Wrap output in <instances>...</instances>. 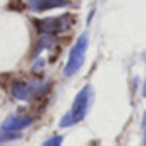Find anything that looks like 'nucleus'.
Returning <instances> with one entry per match:
<instances>
[{"instance_id": "nucleus-7", "label": "nucleus", "mask_w": 146, "mask_h": 146, "mask_svg": "<svg viewBox=\"0 0 146 146\" xmlns=\"http://www.w3.org/2000/svg\"><path fill=\"white\" fill-rule=\"evenodd\" d=\"M60 141H62V137L55 136V139H48V141H45V144H60Z\"/></svg>"}, {"instance_id": "nucleus-4", "label": "nucleus", "mask_w": 146, "mask_h": 146, "mask_svg": "<svg viewBox=\"0 0 146 146\" xmlns=\"http://www.w3.org/2000/svg\"><path fill=\"white\" fill-rule=\"evenodd\" d=\"M74 23L72 16H58V17H45V19H38L35 21V26L38 31L45 33V35H57L62 33L65 29H69Z\"/></svg>"}, {"instance_id": "nucleus-2", "label": "nucleus", "mask_w": 146, "mask_h": 146, "mask_svg": "<svg viewBox=\"0 0 146 146\" xmlns=\"http://www.w3.org/2000/svg\"><path fill=\"white\" fill-rule=\"evenodd\" d=\"M86 50H88V35H81L79 40L76 41V45L72 46L70 50V55H69V60H67V65H65V76H72L81 69L83 62H84V57H86Z\"/></svg>"}, {"instance_id": "nucleus-8", "label": "nucleus", "mask_w": 146, "mask_h": 146, "mask_svg": "<svg viewBox=\"0 0 146 146\" xmlns=\"http://www.w3.org/2000/svg\"><path fill=\"white\" fill-rule=\"evenodd\" d=\"M143 137H144V143H146V113L143 117Z\"/></svg>"}, {"instance_id": "nucleus-5", "label": "nucleus", "mask_w": 146, "mask_h": 146, "mask_svg": "<svg viewBox=\"0 0 146 146\" xmlns=\"http://www.w3.org/2000/svg\"><path fill=\"white\" fill-rule=\"evenodd\" d=\"M28 5L31 11L43 12V11H50V9L65 7V5H69V2L67 0H28Z\"/></svg>"}, {"instance_id": "nucleus-3", "label": "nucleus", "mask_w": 146, "mask_h": 146, "mask_svg": "<svg viewBox=\"0 0 146 146\" xmlns=\"http://www.w3.org/2000/svg\"><path fill=\"white\" fill-rule=\"evenodd\" d=\"M48 91V84L43 83H26V81H16L11 86V93L17 100H33Z\"/></svg>"}, {"instance_id": "nucleus-6", "label": "nucleus", "mask_w": 146, "mask_h": 146, "mask_svg": "<svg viewBox=\"0 0 146 146\" xmlns=\"http://www.w3.org/2000/svg\"><path fill=\"white\" fill-rule=\"evenodd\" d=\"M33 119L31 117H19V115H14V117H9L2 127V131H12V132H19L21 129L31 125Z\"/></svg>"}, {"instance_id": "nucleus-1", "label": "nucleus", "mask_w": 146, "mask_h": 146, "mask_svg": "<svg viewBox=\"0 0 146 146\" xmlns=\"http://www.w3.org/2000/svg\"><path fill=\"white\" fill-rule=\"evenodd\" d=\"M91 98H93V90H91V86H84V88L78 93V96H76V100H74V105H72L70 112L62 117L60 125H62V127H67V125H72V124L83 120L84 115L88 113Z\"/></svg>"}, {"instance_id": "nucleus-9", "label": "nucleus", "mask_w": 146, "mask_h": 146, "mask_svg": "<svg viewBox=\"0 0 146 146\" xmlns=\"http://www.w3.org/2000/svg\"><path fill=\"white\" fill-rule=\"evenodd\" d=\"M143 95L146 96V83H144V88H143Z\"/></svg>"}]
</instances>
